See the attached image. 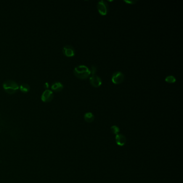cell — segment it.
Instances as JSON below:
<instances>
[{
  "mask_svg": "<svg viewBox=\"0 0 183 183\" xmlns=\"http://www.w3.org/2000/svg\"><path fill=\"white\" fill-rule=\"evenodd\" d=\"M74 74L79 79H85L91 75V71L86 66L79 65L74 68Z\"/></svg>",
  "mask_w": 183,
  "mask_h": 183,
  "instance_id": "1",
  "label": "cell"
},
{
  "mask_svg": "<svg viewBox=\"0 0 183 183\" xmlns=\"http://www.w3.org/2000/svg\"><path fill=\"white\" fill-rule=\"evenodd\" d=\"M4 90L9 94H13L19 89L18 84L13 80L6 81L3 84Z\"/></svg>",
  "mask_w": 183,
  "mask_h": 183,
  "instance_id": "2",
  "label": "cell"
},
{
  "mask_svg": "<svg viewBox=\"0 0 183 183\" xmlns=\"http://www.w3.org/2000/svg\"><path fill=\"white\" fill-rule=\"evenodd\" d=\"M97 8L101 16H106L108 11V5L107 2L104 1H100L97 5Z\"/></svg>",
  "mask_w": 183,
  "mask_h": 183,
  "instance_id": "3",
  "label": "cell"
},
{
  "mask_svg": "<svg viewBox=\"0 0 183 183\" xmlns=\"http://www.w3.org/2000/svg\"><path fill=\"white\" fill-rule=\"evenodd\" d=\"M124 79L125 76L124 74L121 71H118L113 74L111 81L114 84H119L124 82Z\"/></svg>",
  "mask_w": 183,
  "mask_h": 183,
  "instance_id": "4",
  "label": "cell"
},
{
  "mask_svg": "<svg viewBox=\"0 0 183 183\" xmlns=\"http://www.w3.org/2000/svg\"><path fill=\"white\" fill-rule=\"evenodd\" d=\"M90 83L93 87H99L102 84V81L100 76L97 75H92L89 79Z\"/></svg>",
  "mask_w": 183,
  "mask_h": 183,
  "instance_id": "5",
  "label": "cell"
},
{
  "mask_svg": "<svg viewBox=\"0 0 183 183\" xmlns=\"http://www.w3.org/2000/svg\"><path fill=\"white\" fill-rule=\"evenodd\" d=\"M63 54L67 57H73L75 55V49L71 45L64 46L63 50Z\"/></svg>",
  "mask_w": 183,
  "mask_h": 183,
  "instance_id": "6",
  "label": "cell"
},
{
  "mask_svg": "<svg viewBox=\"0 0 183 183\" xmlns=\"http://www.w3.org/2000/svg\"><path fill=\"white\" fill-rule=\"evenodd\" d=\"M53 98V93L51 90L46 89L42 94V100L44 102H50Z\"/></svg>",
  "mask_w": 183,
  "mask_h": 183,
  "instance_id": "7",
  "label": "cell"
},
{
  "mask_svg": "<svg viewBox=\"0 0 183 183\" xmlns=\"http://www.w3.org/2000/svg\"><path fill=\"white\" fill-rule=\"evenodd\" d=\"M116 144L119 146H123L126 143V138L121 134H118L116 136Z\"/></svg>",
  "mask_w": 183,
  "mask_h": 183,
  "instance_id": "8",
  "label": "cell"
},
{
  "mask_svg": "<svg viewBox=\"0 0 183 183\" xmlns=\"http://www.w3.org/2000/svg\"><path fill=\"white\" fill-rule=\"evenodd\" d=\"M63 88V84L59 82H54L51 87V89L52 90L55 92H61Z\"/></svg>",
  "mask_w": 183,
  "mask_h": 183,
  "instance_id": "9",
  "label": "cell"
},
{
  "mask_svg": "<svg viewBox=\"0 0 183 183\" xmlns=\"http://www.w3.org/2000/svg\"><path fill=\"white\" fill-rule=\"evenodd\" d=\"M84 120L87 122V123H91L94 120L95 116H94V115L92 112H87L84 114Z\"/></svg>",
  "mask_w": 183,
  "mask_h": 183,
  "instance_id": "10",
  "label": "cell"
},
{
  "mask_svg": "<svg viewBox=\"0 0 183 183\" xmlns=\"http://www.w3.org/2000/svg\"><path fill=\"white\" fill-rule=\"evenodd\" d=\"M20 89L21 92H23L24 93H27L29 92L30 90V87L29 85H28L26 83H23L20 85Z\"/></svg>",
  "mask_w": 183,
  "mask_h": 183,
  "instance_id": "11",
  "label": "cell"
},
{
  "mask_svg": "<svg viewBox=\"0 0 183 183\" xmlns=\"http://www.w3.org/2000/svg\"><path fill=\"white\" fill-rule=\"evenodd\" d=\"M165 81L166 82V83L172 84V83H175L176 82V79L175 76H174L172 75H169L166 77Z\"/></svg>",
  "mask_w": 183,
  "mask_h": 183,
  "instance_id": "12",
  "label": "cell"
},
{
  "mask_svg": "<svg viewBox=\"0 0 183 183\" xmlns=\"http://www.w3.org/2000/svg\"><path fill=\"white\" fill-rule=\"evenodd\" d=\"M111 132L114 134H118L120 132V129L119 128L116 126H113L111 127Z\"/></svg>",
  "mask_w": 183,
  "mask_h": 183,
  "instance_id": "13",
  "label": "cell"
},
{
  "mask_svg": "<svg viewBox=\"0 0 183 183\" xmlns=\"http://www.w3.org/2000/svg\"><path fill=\"white\" fill-rule=\"evenodd\" d=\"M97 71V67H96V66H92L91 70H90V71H91V75H92H92H96Z\"/></svg>",
  "mask_w": 183,
  "mask_h": 183,
  "instance_id": "14",
  "label": "cell"
},
{
  "mask_svg": "<svg viewBox=\"0 0 183 183\" xmlns=\"http://www.w3.org/2000/svg\"><path fill=\"white\" fill-rule=\"evenodd\" d=\"M124 2L128 4H134L137 2V1H133V0L132 1H126V0H125V1H124Z\"/></svg>",
  "mask_w": 183,
  "mask_h": 183,
  "instance_id": "15",
  "label": "cell"
},
{
  "mask_svg": "<svg viewBox=\"0 0 183 183\" xmlns=\"http://www.w3.org/2000/svg\"><path fill=\"white\" fill-rule=\"evenodd\" d=\"M48 85H49L48 83H46L45 84H44V87H45V88H46V89H47V88H48V87H49V86H48Z\"/></svg>",
  "mask_w": 183,
  "mask_h": 183,
  "instance_id": "16",
  "label": "cell"
}]
</instances>
